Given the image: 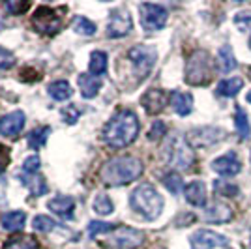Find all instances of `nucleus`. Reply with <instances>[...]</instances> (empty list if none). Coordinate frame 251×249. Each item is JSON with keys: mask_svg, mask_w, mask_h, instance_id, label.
Here are the masks:
<instances>
[{"mask_svg": "<svg viewBox=\"0 0 251 249\" xmlns=\"http://www.w3.org/2000/svg\"><path fill=\"white\" fill-rule=\"evenodd\" d=\"M145 242V234L131 227H115L109 232V246L115 249H135Z\"/></svg>", "mask_w": 251, "mask_h": 249, "instance_id": "8", "label": "nucleus"}, {"mask_svg": "<svg viewBox=\"0 0 251 249\" xmlns=\"http://www.w3.org/2000/svg\"><path fill=\"white\" fill-rule=\"evenodd\" d=\"M242 86H244V81L240 77H230L218 84V94L225 96V98H234L242 90Z\"/></svg>", "mask_w": 251, "mask_h": 249, "instance_id": "24", "label": "nucleus"}, {"mask_svg": "<svg viewBox=\"0 0 251 249\" xmlns=\"http://www.w3.org/2000/svg\"><path fill=\"white\" fill-rule=\"evenodd\" d=\"M189 242H191V249H212L229 244L227 236H223L220 232H214L210 228H201L197 232H193Z\"/></svg>", "mask_w": 251, "mask_h": 249, "instance_id": "11", "label": "nucleus"}, {"mask_svg": "<svg viewBox=\"0 0 251 249\" xmlns=\"http://www.w3.org/2000/svg\"><path fill=\"white\" fill-rule=\"evenodd\" d=\"M165 101H167V96L163 90H159V88H150L143 98H141V103L145 107V111L148 114H157L163 111V107H165Z\"/></svg>", "mask_w": 251, "mask_h": 249, "instance_id": "15", "label": "nucleus"}, {"mask_svg": "<svg viewBox=\"0 0 251 249\" xmlns=\"http://www.w3.org/2000/svg\"><path fill=\"white\" fill-rule=\"evenodd\" d=\"M56 221H52L51 218H47V216H36L34 218V228L38 230V232H51L56 228Z\"/></svg>", "mask_w": 251, "mask_h": 249, "instance_id": "34", "label": "nucleus"}, {"mask_svg": "<svg viewBox=\"0 0 251 249\" xmlns=\"http://www.w3.org/2000/svg\"><path fill=\"white\" fill-rule=\"evenodd\" d=\"M223 139V129L218 127H197L191 129L188 133V145L195 146V148H202V146H210Z\"/></svg>", "mask_w": 251, "mask_h": 249, "instance_id": "12", "label": "nucleus"}, {"mask_svg": "<svg viewBox=\"0 0 251 249\" xmlns=\"http://www.w3.org/2000/svg\"><path fill=\"white\" fill-rule=\"evenodd\" d=\"M25 221H26V214L25 212H8L2 216V227L8 232H17L25 227Z\"/></svg>", "mask_w": 251, "mask_h": 249, "instance_id": "22", "label": "nucleus"}, {"mask_svg": "<svg viewBox=\"0 0 251 249\" xmlns=\"http://www.w3.org/2000/svg\"><path fill=\"white\" fill-rule=\"evenodd\" d=\"M165 157H167L169 165L180 169V171H189L193 161H195L191 146L182 137H173L169 141L167 146H165Z\"/></svg>", "mask_w": 251, "mask_h": 249, "instance_id": "5", "label": "nucleus"}, {"mask_svg": "<svg viewBox=\"0 0 251 249\" xmlns=\"http://www.w3.org/2000/svg\"><path fill=\"white\" fill-rule=\"evenodd\" d=\"M13 64H15V56L8 49L0 47V70H10L13 68Z\"/></svg>", "mask_w": 251, "mask_h": 249, "instance_id": "40", "label": "nucleus"}, {"mask_svg": "<svg viewBox=\"0 0 251 249\" xmlns=\"http://www.w3.org/2000/svg\"><path fill=\"white\" fill-rule=\"evenodd\" d=\"M90 72L94 75H103L107 72V54L103 51H94L90 54Z\"/></svg>", "mask_w": 251, "mask_h": 249, "instance_id": "29", "label": "nucleus"}, {"mask_svg": "<svg viewBox=\"0 0 251 249\" xmlns=\"http://www.w3.org/2000/svg\"><path fill=\"white\" fill-rule=\"evenodd\" d=\"M212 169H214L218 174H221V176H234V174H238L242 171V163H240V159L230 152V154H225V156L214 159Z\"/></svg>", "mask_w": 251, "mask_h": 249, "instance_id": "14", "label": "nucleus"}, {"mask_svg": "<svg viewBox=\"0 0 251 249\" xmlns=\"http://www.w3.org/2000/svg\"><path fill=\"white\" fill-rule=\"evenodd\" d=\"M72 86L66 81H54V83L49 84V96L56 101H64V100H70L72 98Z\"/></svg>", "mask_w": 251, "mask_h": 249, "instance_id": "25", "label": "nucleus"}, {"mask_svg": "<svg viewBox=\"0 0 251 249\" xmlns=\"http://www.w3.org/2000/svg\"><path fill=\"white\" fill-rule=\"evenodd\" d=\"M127 58L131 60L135 73L139 79H145L148 73L152 72L154 64H156L157 52L152 45H135L127 52Z\"/></svg>", "mask_w": 251, "mask_h": 249, "instance_id": "6", "label": "nucleus"}, {"mask_svg": "<svg viewBox=\"0 0 251 249\" xmlns=\"http://www.w3.org/2000/svg\"><path fill=\"white\" fill-rule=\"evenodd\" d=\"M25 127V113L13 111L0 118V133L6 137H17Z\"/></svg>", "mask_w": 251, "mask_h": 249, "instance_id": "13", "label": "nucleus"}, {"mask_svg": "<svg viewBox=\"0 0 251 249\" xmlns=\"http://www.w3.org/2000/svg\"><path fill=\"white\" fill-rule=\"evenodd\" d=\"M246 100H248V101H250V103H251V90H250V92H248V96H246Z\"/></svg>", "mask_w": 251, "mask_h": 249, "instance_id": "43", "label": "nucleus"}, {"mask_svg": "<svg viewBox=\"0 0 251 249\" xmlns=\"http://www.w3.org/2000/svg\"><path fill=\"white\" fill-rule=\"evenodd\" d=\"M139 135V120L133 111L116 113L103 127V141L113 148L131 145Z\"/></svg>", "mask_w": 251, "mask_h": 249, "instance_id": "1", "label": "nucleus"}, {"mask_svg": "<svg viewBox=\"0 0 251 249\" xmlns=\"http://www.w3.org/2000/svg\"><path fill=\"white\" fill-rule=\"evenodd\" d=\"M214 189H216L220 195H225V197H234V195L238 193V187L234 186V184H227V182H223V180H216V182H214Z\"/></svg>", "mask_w": 251, "mask_h": 249, "instance_id": "35", "label": "nucleus"}, {"mask_svg": "<svg viewBox=\"0 0 251 249\" xmlns=\"http://www.w3.org/2000/svg\"><path fill=\"white\" fill-rule=\"evenodd\" d=\"M204 219L212 221V223H227L232 219V210L223 202H216L204 210Z\"/></svg>", "mask_w": 251, "mask_h": 249, "instance_id": "17", "label": "nucleus"}, {"mask_svg": "<svg viewBox=\"0 0 251 249\" xmlns=\"http://www.w3.org/2000/svg\"><path fill=\"white\" fill-rule=\"evenodd\" d=\"M131 26H133V21H131L129 11L118 8L111 13V19L107 25V36L109 38H124L131 32Z\"/></svg>", "mask_w": 251, "mask_h": 249, "instance_id": "10", "label": "nucleus"}, {"mask_svg": "<svg viewBox=\"0 0 251 249\" xmlns=\"http://www.w3.org/2000/svg\"><path fill=\"white\" fill-rule=\"evenodd\" d=\"M32 25L38 32L52 36L62 28V17L58 15V10L49 8V6H40L32 15Z\"/></svg>", "mask_w": 251, "mask_h": 249, "instance_id": "7", "label": "nucleus"}, {"mask_svg": "<svg viewBox=\"0 0 251 249\" xmlns=\"http://www.w3.org/2000/svg\"><path fill=\"white\" fill-rule=\"evenodd\" d=\"M113 210H115V206H113V202H111V199L107 197V195H98V197L94 199V212L96 214H100V216H109V214H113Z\"/></svg>", "mask_w": 251, "mask_h": 249, "instance_id": "30", "label": "nucleus"}, {"mask_svg": "<svg viewBox=\"0 0 251 249\" xmlns=\"http://www.w3.org/2000/svg\"><path fill=\"white\" fill-rule=\"evenodd\" d=\"M234 25L240 28L242 32L244 30H250L251 28V11H242V13H236L234 15Z\"/></svg>", "mask_w": 251, "mask_h": 249, "instance_id": "38", "label": "nucleus"}, {"mask_svg": "<svg viewBox=\"0 0 251 249\" xmlns=\"http://www.w3.org/2000/svg\"><path fill=\"white\" fill-rule=\"evenodd\" d=\"M250 49H251V36H250Z\"/></svg>", "mask_w": 251, "mask_h": 249, "instance_id": "45", "label": "nucleus"}, {"mask_svg": "<svg viewBox=\"0 0 251 249\" xmlns=\"http://www.w3.org/2000/svg\"><path fill=\"white\" fill-rule=\"evenodd\" d=\"M234 127L240 133L242 139H248L251 135L250 120H248V116H246V113H244V109H242L240 105L234 107Z\"/></svg>", "mask_w": 251, "mask_h": 249, "instance_id": "26", "label": "nucleus"}, {"mask_svg": "<svg viewBox=\"0 0 251 249\" xmlns=\"http://www.w3.org/2000/svg\"><path fill=\"white\" fill-rule=\"evenodd\" d=\"M4 249H40V244L32 236H15L6 242Z\"/></svg>", "mask_w": 251, "mask_h": 249, "instance_id": "28", "label": "nucleus"}, {"mask_svg": "<svg viewBox=\"0 0 251 249\" xmlns=\"http://www.w3.org/2000/svg\"><path fill=\"white\" fill-rule=\"evenodd\" d=\"M77 83H79L83 98H86V100L94 98L96 94L100 92V88H101V79L96 77V75H88V73H81L79 79H77Z\"/></svg>", "mask_w": 251, "mask_h": 249, "instance_id": "18", "label": "nucleus"}, {"mask_svg": "<svg viewBox=\"0 0 251 249\" xmlns=\"http://www.w3.org/2000/svg\"><path fill=\"white\" fill-rule=\"evenodd\" d=\"M49 210L52 214L60 216L64 219H72L74 218V208H75V200L72 197H54L49 200Z\"/></svg>", "mask_w": 251, "mask_h": 249, "instance_id": "16", "label": "nucleus"}, {"mask_svg": "<svg viewBox=\"0 0 251 249\" xmlns=\"http://www.w3.org/2000/svg\"><path fill=\"white\" fill-rule=\"evenodd\" d=\"M62 116L68 124H75L79 120V116H81V111H79L77 105H66L62 109Z\"/></svg>", "mask_w": 251, "mask_h": 249, "instance_id": "36", "label": "nucleus"}, {"mask_svg": "<svg viewBox=\"0 0 251 249\" xmlns=\"http://www.w3.org/2000/svg\"><path fill=\"white\" fill-rule=\"evenodd\" d=\"M186 83L191 86H202L208 84L212 79V60L210 54L202 49L191 52V56L188 58L186 64Z\"/></svg>", "mask_w": 251, "mask_h": 249, "instance_id": "4", "label": "nucleus"}, {"mask_svg": "<svg viewBox=\"0 0 251 249\" xmlns=\"http://www.w3.org/2000/svg\"><path fill=\"white\" fill-rule=\"evenodd\" d=\"M139 13H141V25L148 32L159 30L167 23V10L157 6V4H148V2L147 4H141L139 6Z\"/></svg>", "mask_w": 251, "mask_h": 249, "instance_id": "9", "label": "nucleus"}, {"mask_svg": "<svg viewBox=\"0 0 251 249\" xmlns=\"http://www.w3.org/2000/svg\"><path fill=\"white\" fill-rule=\"evenodd\" d=\"M186 200L193 206H204L206 204V187L201 180H195L186 187Z\"/></svg>", "mask_w": 251, "mask_h": 249, "instance_id": "19", "label": "nucleus"}, {"mask_svg": "<svg viewBox=\"0 0 251 249\" xmlns=\"http://www.w3.org/2000/svg\"><path fill=\"white\" fill-rule=\"evenodd\" d=\"M165 131H167L165 124H163L161 120H156L154 125H152V129L148 131V139H150V141H159L161 137L165 135Z\"/></svg>", "mask_w": 251, "mask_h": 249, "instance_id": "39", "label": "nucleus"}, {"mask_svg": "<svg viewBox=\"0 0 251 249\" xmlns=\"http://www.w3.org/2000/svg\"><path fill=\"white\" fill-rule=\"evenodd\" d=\"M250 79H251V68H250Z\"/></svg>", "mask_w": 251, "mask_h": 249, "instance_id": "46", "label": "nucleus"}, {"mask_svg": "<svg viewBox=\"0 0 251 249\" xmlns=\"http://www.w3.org/2000/svg\"><path fill=\"white\" fill-rule=\"evenodd\" d=\"M21 182H23V186L28 187L36 197L45 195L47 189H49V187H47V182H45V178H43L42 174H21Z\"/></svg>", "mask_w": 251, "mask_h": 249, "instance_id": "21", "label": "nucleus"}, {"mask_svg": "<svg viewBox=\"0 0 251 249\" xmlns=\"http://www.w3.org/2000/svg\"><path fill=\"white\" fill-rule=\"evenodd\" d=\"M250 249H251V234H250Z\"/></svg>", "mask_w": 251, "mask_h": 249, "instance_id": "44", "label": "nucleus"}, {"mask_svg": "<svg viewBox=\"0 0 251 249\" xmlns=\"http://www.w3.org/2000/svg\"><path fill=\"white\" fill-rule=\"evenodd\" d=\"M74 30L77 34H83V36H94L96 34V25L86 17H75L74 21Z\"/></svg>", "mask_w": 251, "mask_h": 249, "instance_id": "31", "label": "nucleus"}, {"mask_svg": "<svg viewBox=\"0 0 251 249\" xmlns=\"http://www.w3.org/2000/svg\"><path fill=\"white\" fill-rule=\"evenodd\" d=\"M171 105L180 116H186L193 109V96L186 92H173L171 94Z\"/></svg>", "mask_w": 251, "mask_h": 249, "instance_id": "20", "label": "nucleus"}, {"mask_svg": "<svg viewBox=\"0 0 251 249\" xmlns=\"http://www.w3.org/2000/svg\"><path fill=\"white\" fill-rule=\"evenodd\" d=\"M8 165H10V148L0 145V174L6 171Z\"/></svg>", "mask_w": 251, "mask_h": 249, "instance_id": "42", "label": "nucleus"}, {"mask_svg": "<svg viewBox=\"0 0 251 249\" xmlns=\"http://www.w3.org/2000/svg\"><path fill=\"white\" fill-rule=\"evenodd\" d=\"M38 169H40V157H26L25 163H23V174H38Z\"/></svg>", "mask_w": 251, "mask_h": 249, "instance_id": "37", "label": "nucleus"}, {"mask_svg": "<svg viewBox=\"0 0 251 249\" xmlns=\"http://www.w3.org/2000/svg\"><path fill=\"white\" fill-rule=\"evenodd\" d=\"M218 68L223 73H229L236 68V58H234V52L230 49V45H223L218 51Z\"/></svg>", "mask_w": 251, "mask_h": 249, "instance_id": "23", "label": "nucleus"}, {"mask_svg": "<svg viewBox=\"0 0 251 249\" xmlns=\"http://www.w3.org/2000/svg\"><path fill=\"white\" fill-rule=\"evenodd\" d=\"M49 135H51V127H49V125H43V127L34 129L30 135H28V146H30L32 150L42 148V146L47 143V137Z\"/></svg>", "mask_w": 251, "mask_h": 249, "instance_id": "27", "label": "nucleus"}, {"mask_svg": "<svg viewBox=\"0 0 251 249\" xmlns=\"http://www.w3.org/2000/svg\"><path fill=\"white\" fill-rule=\"evenodd\" d=\"M143 163L141 159L133 156H120L105 161L100 169V180L105 186H126L143 174Z\"/></svg>", "mask_w": 251, "mask_h": 249, "instance_id": "2", "label": "nucleus"}, {"mask_svg": "<svg viewBox=\"0 0 251 249\" xmlns=\"http://www.w3.org/2000/svg\"><path fill=\"white\" fill-rule=\"evenodd\" d=\"M129 204L139 216L152 221V219L159 218V214L163 210V197L157 193L152 184H141L133 189V193L129 197Z\"/></svg>", "mask_w": 251, "mask_h": 249, "instance_id": "3", "label": "nucleus"}, {"mask_svg": "<svg viewBox=\"0 0 251 249\" xmlns=\"http://www.w3.org/2000/svg\"><path fill=\"white\" fill-rule=\"evenodd\" d=\"M116 225H111V223H103V221H92L88 225V236L90 238H96L100 234H109Z\"/></svg>", "mask_w": 251, "mask_h": 249, "instance_id": "33", "label": "nucleus"}, {"mask_svg": "<svg viewBox=\"0 0 251 249\" xmlns=\"http://www.w3.org/2000/svg\"><path fill=\"white\" fill-rule=\"evenodd\" d=\"M163 184H165V187H167L171 193H175V195H178V193L182 191V187H184V182H182L180 174H176V173L165 174V176H163Z\"/></svg>", "mask_w": 251, "mask_h": 249, "instance_id": "32", "label": "nucleus"}, {"mask_svg": "<svg viewBox=\"0 0 251 249\" xmlns=\"http://www.w3.org/2000/svg\"><path fill=\"white\" fill-rule=\"evenodd\" d=\"M4 8H6V11L11 13V15H19V13L28 10L30 4H28V2H6Z\"/></svg>", "mask_w": 251, "mask_h": 249, "instance_id": "41", "label": "nucleus"}]
</instances>
